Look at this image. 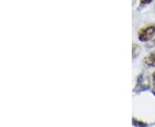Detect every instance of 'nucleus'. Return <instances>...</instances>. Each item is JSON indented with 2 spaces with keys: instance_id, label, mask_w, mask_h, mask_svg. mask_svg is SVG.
<instances>
[{
  "instance_id": "1",
  "label": "nucleus",
  "mask_w": 155,
  "mask_h": 127,
  "mask_svg": "<svg viewBox=\"0 0 155 127\" xmlns=\"http://www.w3.org/2000/svg\"><path fill=\"white\" fill-rule=\"evenodd\" d=\"M155 35V26L150 25L142 28L138 32V39L141 42H147L153 38Z\"/></svg>"
},
{
  "instance_id": "2",
  "label": "nucleus",
  "mask_w": 155,
  "mask_h": 127,
  "mask_svg": "<svg viewBox=\"0 0 155 127\" xmlns=\"http://www.w3.org/2000/svg\"><path fill=\"white\" fill-rule=\"evenodd\" d=\"M150 88V81L149 78L147 76H145L144 74H140L138 77L137 79V83H136V86L134 89V92H141V91H144L147 90Z\"/></svg>"
},
{
  "instance_id": "3",
  "label": "nucleus",
  "mask_w": 155,
  "mask_h": 127,
  "mask_svg": "<svg viewBox=\"0 0 155 127\" xmlns=\"http://www.w3.org/2000/svg\"><path fill=\"white\" fill-rule=\"evenodd\" d=\"M143 64L145 66L155 67V52L149 53L143 59Z\"/></svg>"
},
{
  "instance_id": "4",
  "label": "nucleus",
  "mask_w": 155,
  "mask_h": 127,
  "mask_svg": "<svg viewBox=\"0 0 155 127\" xmlns=\"http://www.w3.org/2000/svg\"><path fill=\"white\" fill-rule=\"evenodd\" d=\"M140 52V47L138 45L134 44L133 45V52H132V54H133V58H137L138 55Z\"/></svg>"
},
{
  "instance_id": "5",
  "label": "nucleus",
  "mask_w": 155,
  "mask_h": 127,
  "mask_svg": "<svg viewBox=\"0 0 155 127\" xmlns=\"http://www.w3.org/2000/svg\"><path fill=\"white\" fill-rule=\"evenodd\" d=\"M133 125L134 126H147V124L142 121H139L136 119H133Z\"/></svg>"
},
{
  "instance_id": "6",
  "label": "nucleus",
  "mask_w": 155,
  "mask_h": 127,
  "mask_svg": "<svg viewBox=\"0 0 155 127\" xmlns=\"http://www.w3.org/2000/svg\"><path fill=\"white\" fill-rule=\"evenodd\" d=\"M147 47H153V46H155V38L153 40H152L148 44H147Z\"/></svg>"
},
{
  "instance_id": "7",
  "label": "nucleus",
  "mask_w": 155,
  "mask_h": 127,
  "mask_svg": "<svg viewBox=\"0 0 155 127\" xmlns=\"http://www.w3.org/2000/svg\"><path fill=\"white\" fill-rule=\"evenodd\" d=\"M153 0H140V4L141 5H148Z\"/></svg>"
},
{
  "instance_id": "8",
  "label": "nucleus",
  "mask_w": 155,
  "mask_h": 127,
  "mask_svg": "<svg viewBox=\"0 0 155 127\" xmlns=\"http://www.w3.org/2000/svg\"><path fill=\"white\" fill-rule=\"evenodd\" d=\"M153 88H155V71L153 73Z\"/></svg>"
}]
</instances>
